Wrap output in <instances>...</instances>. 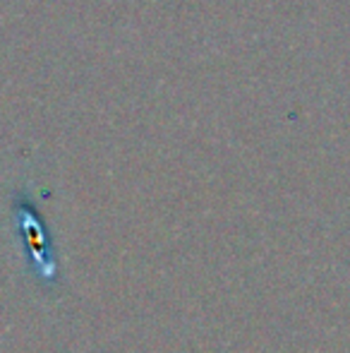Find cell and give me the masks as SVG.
Masks as SVG:
<instances>
[{
	"label": "cell",
	"instance_id": "cell-1",
	"mask_svg": "<svg viewBox=\"0 0 350 353\" xmlns=\"http://www.w3.org/2000/svg\"><path fill=\"white\" fill-rule=\"evenodd\" d=\"M19 228H22L24 241H27L32 257L36 260V270L41 272V276H53L56 265H53V257H51V250H48L46 236H43L41 221H39L34 214H22V219H19Z\"/></svg>",
	"mask_w": 350,
	"mask_h": 353
}]
</instances>
